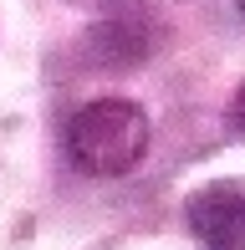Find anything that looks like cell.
Masks as SVG:
<instances>
[{
  "label": "cell",
  "mask_w": 245,
  "mask_h": 250,
  "mask_svg": "<svg viewBox=\"0 0 245 250\" xmlns=\"http://www.w3.org/2000/svg\"><path fill=\"white\" fill-rule=\"evenodd\" d=\"M189 230L209 250H245V184L240 179H215L194 189L184 204Z\"/></svg>",
  "instance_id": "2"
},
{
  "label": "cell",
  "mask_w": 245,
  "mask_h": 250,
  "mask_svg": "<svg viewBox=\"0 0 245 250\" xmlns=\"http://www.w3.org/2000/svg\"><path fill=\"white\" fill-rule=\"evenodd\" d=\"M240 10H245V0H240Z\"/></svg>",
  "instance_id": "6"
},
{
  "label": "cell",
  "mask_w": 245,
  "mask_h": 250,
  "mask_svg": "<svg viewBox=\"0 0 245 250\" xmlns=\"http://www.w3.org/2000/svg\"><path fill=\"white\" fill-rule=\"evenodd\" d=\"M143 51H148V36L128 16H107L102 26L87 31V56L97 66H133V62H143Z\"/></svg>",
  "instance_id": "3"
},
{
  "label": "cell",
  "mask_w": 245,
  "mask_h": 250,
  "mask_svg": "<svg viewBox=\"0 0 245 250\" xmlns=\"http://www.w3.org/2000/svg\"><path fill=\"white\" fill-rule=\"evenodd\" d=\"M148 153V112L128 97H97L66 123V158L92 179H118Z\"/></svg>",
  "instance_id": "1"
},
{
  "label": "cell",
  "mask_w": 245,
  "mask_h": 250,
  "mask_svg": "<svg viewBox=\"0 0 245 250\" xmlns=\"http://www.w3.org/2000/svg\"><path fill=\"white\" fill-rule=\"evenodd\" d=\"M225 123H230V133H235V138H245V82H240V92L230 97V112H225Z\"/></svg>",
  "instance_id": "4"
},
{
  "label": "cell",
  "mask_w": 245,
  "mask_h": 250,
  "mask_svg": "<svg viewBox=\"0 0 245 250\" xmlns=\"http://www.w3.org/2000/svg\"><path fill=\"white\" fill-rule=\"evenodd\" d=\"M77 5H87V10H102V16H128V5H133V0H77Z\"/></svg>",
  "instance_id": "5"
}]
</instances>
